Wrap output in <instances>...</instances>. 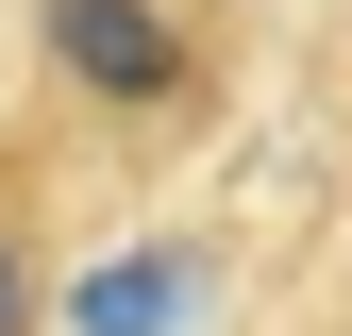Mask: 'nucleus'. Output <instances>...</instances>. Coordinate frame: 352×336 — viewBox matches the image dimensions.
Segmentation results:
<instances>
[{"mask_svg":"<svg viewBox=\"0 0 352 336\" xmlns=\"http://www.w3.org/2000/svg\"><path fill=\"white\" fill-rule=\"evenodd\" d=\"M51 51H67V84H101V101H168V84H185V34H168L151 0H51Z\"/></svg>","mask_w":352,"mask_h":336,"instance_id":"1","label":"nucleus"},{"mask_svg":"<svg viewBox=\"0 0 352 336\" xmlns=\"http://www.w3.org/2000/svg\"><path fill=\"white\" fill-rule=\"evenodd\" d=\"M84 336H185L201 319V252H118V269H84Z\"/></svg>","mask_w":352,"mask_h":336,"instance_id":"2","label":"nucleus"},{"mask_svg":"<svg viewBox=\"0 0 352 336\" xmlns=\"http://www.w3.org/2000/svg\"><path fill=\"white\" fill-rule=\"evenodd\" d=\"M0 336H34V269H17V252H0Z\"/></svg>","mask_w":352,"mask_h":336,"instance_id":"3","label":"nucleus"}]
</instances>
